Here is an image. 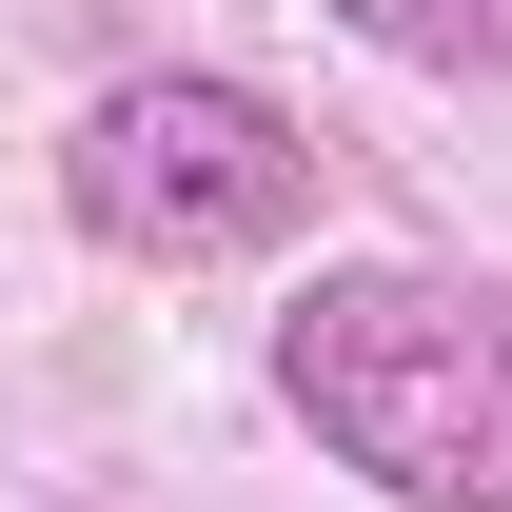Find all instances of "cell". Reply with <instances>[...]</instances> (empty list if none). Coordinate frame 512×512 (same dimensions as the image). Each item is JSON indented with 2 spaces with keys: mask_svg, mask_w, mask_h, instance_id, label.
I'll use <instances>...</instances> for the list:
<instances>
[{
  "mask_svg": "<svg viewBox=\"0 0 512 512\" xmlns=\"http://www.w3.org/2000/svg\"><path fill=\"white\" fill-rule=\"evenodd\" d=\"M335 20L414 79H512V0H335Z\"/></svg>",
  "mask_w": 512,
  "mask_h": 512,
  "instance_id": "cell-3",
  "label": "cell"
},
{
  "mask_svg": "<svg viewBox=\"0 0 512 512\" xmlns=\"http://www.w3.org/2000/svg\"><path fill=\"white\" fill-rule=\"evenodd\" d=\"M316 178H335V158L276 119L256 79H217V60L119 79V99H79V138H60V217H79L99 256H158V276L316 237Z\"/></svg>",
  "mask_w": 512,
  "mask_h": 512,
  "instance_id": "cell-2",
  "label": "cell"
},
{
  "mask_svg": "<svg viewBox=\"0 0 512 512\" xmlns=\"http://www.w3.org/2000/svg\"><path fill=\"white\" fill-rule=\"evenodd\" d=\"M276 394L394 512H512V276L335 256L316 296L276 316Z\"/></svg>",
  "mask_w": 512,
  "mask_h": 512,
  "instance_id": "cell-1",
  "label": "cell"
}]
</instances>
